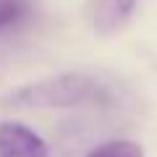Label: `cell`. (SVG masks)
<instances>
[{
    "instance_id": "7a4b0ae2",
    "label": "cell",
    "mask_w": 157,
    "mask_h": 157,
    "mask_svg": "<svg viewBox=\"0 0 157 157\" xmlns=\"http://www.w3.org/2000/svg\"><path fill=\"white\" fill-rule=\"evenodd\" d=\"M0 157H47V144L21 123H0Z\"/></svg>"
},
{
    "instance_id": "6da1fadb",
    "label": "cell",
    "mask_w": 157,
    "mask_h": 157,
    "mask_svg": "<svg viewBox=\"0 0 157 157\" xmlns=\"http://www.w3.org/2000/svg\"><path fill=\"white\" fill-rule=\"evenodd\" d=\"M97 97V81L84 73H58L45 81L24 84L8 94L18 107H73Z\"/></svg>"
},
{
    "instance_id": "3957f363",
    "label": "cell",
    "mask_w": 157,
    "mask_h": 157,
    "mask_svg": "<svg viewBox=\"0 0 157 157\" xmlns=\"http://www.w3.org/2000/svg\"><path fill=\"white\" fill-rule=\"evenodd\" d=\"M136 8V0H86V18L100 34H115L123 29Z\"/></svg>"
},
{
    "instance_id": "277c9868",
    "label": "cell",
    "mask_w": 157,
    "mask_h": 157,
    "mask_svg": "<svg viewBox=\"0 0 157 157\" xmlns=\"http://www.w3.org/2000/svg\"><path fill=\"white\" fill-rule=\"evenodd\" d=\"M34 18V0H0V37H13Z\"/></svg>"
},
{
    "instance_id": "5b68a950",
    "label": "cell",
    "mask_w": 157,
    "mask_h": 157,
    "mask_svg": "<svg viewBox=\"0 0 157 157\" xmlns=\"http://www.w3.org/2000/svg\"><path fill=\"white\" fill-rule=\"evenodd\" d=\"M86 157H144V149L136 141H107L92 149Z\"/></svg>"
}]
</instances>
